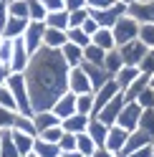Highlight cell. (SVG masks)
I'll return each instance as SVG.
<instances>
[{
	"label": "cell",
	"instance_id": "obj_1",
	"mask_svg": "<svg viewBox=\"0 0 154 157\" xmlns=\"http://www.w3.org/2000/svg\"><path fill=\"white\" fill-rule=\"evenodd\" d=\"M68 71L71 68L66 66L61 51L41 48L38 53L31 56L23 76H25V84H28L33 112H48L56 101H58V96L66 94Z\"/></svg>",
	"mask_w": 154,
	"mask_h": 157
},
{
	"label": "cell",
	"instance_id": "obj_2",
	"mask_svg": "<svg viewBox=\"0 0 154 157\" xmlns=\"http://www.w3.org/2000/svg\"><path fill=\"white\" fill-rule=\"evenodd\" d=\"M8 91L13 94L15 106H18V114L23 117H33V106H31V94H28V84H25V76L23 74H10V78L5 81Z\"/></svg>",
	"mask_w": 154,
	"mask_h": 157
},
{
	"label": "cell",
	"instance_id": "obj_3",
	"mask_svg": "<svg viewBox=\"0 0 154 157\" xmlns=\"http://www.w3.org/2000/svg\"><path fill=\"white\" fill-rule=\"evenodd\" d=\"M111 33H114V41H116V48L119 46H127L131 41H137V36H139V23L134 21L131 15H124L116 21V25L111 28Z\"/></svg>",
	"mask_w": 154,
	"mask_h": 157
},
{
	"label": "cell",
	"instance_id": "obj_4",
	"mask_svg": "<svg viewBox=\"0 0 154 157\" xmlns=\"http://www.w3.org/2000/svg\"><path fill=\"white\" fill-rule=\"evenodd\" d=\"M89 13H91V18H94V21L99 23L101 28H114L119 18L127 15V5L116 0V3H114L111 8H106V10H89Z\"/></svg>",
	"mask_w": 154,
	"mask_h": 157
},
{
	"label": "cell",
	"instance_id": "obj_5",
	"mask_svg": "<svg viewBox=\"0 0 154 157\" xmlns=\"http://www.w3.org/2000/svg\"><path fill=\"white\" fill-rule=\"evenodd\" d=\"M43 33H46V25L43 23H28V28H25V33H23V46H25V51H28V56H33V53H38L43 48Z\"/></svg>",
	"mask_w": 154,
	"mask_h": 157
},
{
	"label": "cell",
	"instance_id": "obj_6",
	"mask_svg": "<svg viewBox=\"0 0 154 157\" xmlns=\"http://www.w3.org/2000/svg\"><path fill=\"white\" fill-rule=\"evenodd\" d=\"M141 112H144V109H141L137 101H127V104H124V109H121V114H119V119H116V124L121 127V129H127V132L139 129Z\"/></svg>",
	"mask_w": 154,
	"mask_h": 157
},
{
	"label": "cell",
	"instance_id": "obj_7",
	"mask_svg": "<svg viewBox=\"0 0 154 157\" xmlns=\"http://www.w3.org/2000/svg\"><path fill=\"white\" fill-rule=\"evenodd\" d=\"M66 91H71L76 96H83V94H94L91 89V84H89V78H86L83 74V68L81 66H76L68 71V84H66Z\"/></svg>",
	"mask_w": 154,
	"mask_h": 157
},
{
	"label": "cell",
	"instance_id": "obj_8",
	"mask_svg": "<svg viewBox=\"0 0 154 157\" xmlns=\"http://www.w3.org/2000/svg\"><path fill=\"white\" fill-rule=\"evenodd\" d=\"M147 51H149V48L141 46L139 41H131V43H127V46H119V56H121L124 66H134V68L141 63V58L147 56Z\"/></svg>",
	"mask_w": 154,
	"mask_h": 157
},
{
	"label": "cell",
	"instance_id": "obj_9",
	"mask_svg": "<svg viewBox=\"0 0 154 157\" xmlns=\"http://www.w3.org/2000/svg\"><path fill=\"white\" fill-rule=\"evenodd\" d=\"M152 144H154L152 134H147L144 129H134V132H129V140L124 144V150L119 152V157H127V155L137 152V150H144V147H152Z\"/></svg>",
	"mask_w": 154,
	"mask_h": 157
},
{
	"label": "cell",
	"instance_id": "obj_10",
	"mask_svg": "<svg viewBox=\"0 0 154 157\" xmlns=\"http://www.w3.org/2000/svg\"><path fill=\"white\" fill-rule=\"evenodd\" d=\"M124 104H127V99H124V94H116L114 99L104 106V109L96 114V119L99 122H104L106 127H111V124H116V119H119V114H121V109H124Z\"/></svg>",
	"mask_w": 154,
	"mask_h": 157
},
{
	"label": "cell",
	"instance_id": "obj_11",
	"mask_svg": "<svg viewBox=\"0 0 154 157\" xmlns=\"http://www.w3.org/2000/svg\"><path fill=\"white\" fill-rule=\"evenodd\" d=\"M116 94H121V89L116 86V81H114V78H111V81H106L99 91H94V117L99 114V112H101V109H104V106H106Z\"/></svg>",
	"mask_w": 154,
	"mask_h": 157
},
{
	"label": "cell",
	"instance_id": "obj_12",
	"mask_svg": "<svg viewBox=\"0 0 154 157\" xmlns=\"http://www.w3.org/2000/svg\"><path fill=\"white\" fill-rule=\"evenodd\" d=\"M127 140H129V132H127V129H121L119 124H111V127H109V134H106V144H104V147L119 157V152L124 150Z\"/></svg>",
	"mask_w": 154,
	"mask_h": 157
},
{
	"label": "cell",
	"instance_id": "obj_13",
	"mask_svg": "<svg viewBox=\"0 0 154 157\" xmlns=\"http://www.w3.org/2000/svg\"><path fill=\"white\" fill-rule=\"evenodd\" d=\"M51 112L58 117L61 122H63V119H68V117H73V114H76V94L66 91L63 96H58V101L51 106Z\"/></svg>",
	"mask_w": 154,
	"mask_h": 157
},
{
	"label": "cell",
	"instance_id": "obj_14",
	"mask_svg": "<svg viewBox=\"0 0 154 157\" xmlns=\"http://www.w3.org/2000/svg\"><path fill=\"white\" fill-rule=\"evenodd\" d=\"M28 61H31V56H28L23 41L18 38V41H13V58H10V71L13 74H25L28 68Z\"/></svg>",
	"mask_w": 154,
	"mask_h": 157
},
{
	"label": "cell",
	"instance_id": "obj_15",
	"mask_svg": "<svg viewBox=\"0 0 154 157\" xmlns=\"http://www.w3.org/2000/svg\"><path fill=\"white\" fill-rule=\"evenodd\" d=\"M81 68H83V74H86V78H89V84H91V89L94 91H99L106 81H111V76L104 71L101 66H91V63H81Z\"/></svg>",
	"mask_w": 154,
	"mask_h": 157
},
{
	"label": "cell",
	"instance_id": "obj_16",
	"mask_svg": "<svg viewBox=\"0 0 154 157\" xmlns=\"http://www.w3.org/2000/svg\"><path fill=\"white\" fill-rule=\"evenodd\" d=\"M28 23H31V21H20V18H10V15H8V23H5V28H3L0 36H3L5 41H18V38H23Z\"/></svg>",
	"mask_w": 154,
	"mask_h": 157
},
{
	"label": "cell",
	"instance_id": "obj_17",
	"mask_svg": "<svg viewBox=\"0 0 154 157\" xmlns=\"http://www.w3.org/2000/svg\"><path fill=\"white\" fill-rule=\"evenodd\" d=\"M86 134L94 140V144L96 147H104L106 144V134H109V127L104 124V122H99L96 117H91L89 119V127H86Z\"/></svg>",
	"mask_w": 154,
	"mask_h": 157
},
{
	"label": "cell",
	"instance_id": "obj_18",
	"mask_svg": "<svg viewBox=\"0 0 154 157\" xmlns=\"http://www.w3.org/2000/svg\"><path fill=\"white\" fill-rule=\"evenodd\" d=\"M33 124H35V132L41 134L46 129H51V127H61V119L48 109V112H35L33 114Z\"/></svg>",
	"mask_w": 154,
	"mask_h": 157
},
{
	"label": "cell",
	"instance_id": "obj_19",
	"mask_svg": "<svg viewBox=\"0 0 154 157\" xmlns=\"http://www.w3.org/2000/svg\"><path fill=\"white\" fill-rule=\"evenodd\" d=\"M91 43L96 48H101V51H114V48H116V41H114L111 28H99V31L91 36Z\"/></svg>",
	"mask_w": 154,
	"mask_h": 157
},
{
	"label": "cell",
	"instance_id": "obj_20",
	"mask_svg": "<svg viewBox=\"0 0 154 157\" xmlns=\"http://www.w3.org/2000/svg\"><path fill=\"white\" fill-rule=\"evenodd\" d=\"M61 56H63V61H66L68 68H76V66L83 63V48L73 46V43H68V41H66V46L61 48Z\"/></svg>",
	"mask_w": 154,
	"mask_h": 157
},
{
	"label": "cell",
	"instance_id": "obj_21",
	"mask_svg": "<svg viewBox=\"0 0 154 157\" xmlns=\"http://www.w3.org/2000/svg\"><path fill=\"white\" fill-rule=\"evenodd\" d=\"M89 119H91V117L73 114V117H68V119L61 122V129L63 132H71V134H81V132H86V127H89Z\"/></svg>",
	"mask_w": 154,
	"mask_h": 157
},
{
	"label": "cell",
	"instance_id": "obj_22",
	"mask_svg": "<svg viewBox=\"0 0 154 157\" xmlns=\"http://www.w3.org/2000/svg\"><path fill=\"white\" fill-rule=\"evenodd\" d=\"M46 28H53V31H68V10H56V13H48L46 21H43Z\"/></svg>",
	"mask_w": 154,
	"mask_h": 157
},
{
	"label": "cell",
	"instance_id": "obj_23",
	"mask_svg": "<svg viewBox=\"0 0 154 157\" xmlns=\"http://www.w3.org/2000/svg\"><path fill=\"white\" fill-rule=\"evenodd\" d=\"M66 33L63 31H53V28H46L43 33V48H53V51H61V48L66 46Z\"/></svg>",
	"mask_w": 154,
	"mask_h": 157
},
{
	"label": "cell",
	"instance_id": "obj_24",
	"mask_svg": "<svg viewBox=\"0 0 154 157\" xmlns=\"http://www.w3.org/2000/svg\"><path fill=\"white\" fill-rule=\"evenodd\" d=\"M10 132H13V142H15V152H18V157L33 155V142H35V137H28V134L15 132V129H10Z\"/></svg>",
	"mask_w": 154,
	"mask_h": 157
},
{
	"label": "cell",
	"instance_id": "obj_25",
	"mask_svg": "<svg viewBox=\"0 0 154 157\" xmlns=\"http://www.w3.org/2000/svg\"><path fill=\"white\" fill-rule=\"evenodd\" d=\"M104 71H106L111 78L116 76L121 68H124V61H121V56H119V48H114V51H106V58H104Z\"/></svg>",
	"mask_w": 154,
	"mask_h": 157
},
{
	"label": "cell",
	"instance_id": "obj_26",
	"mask_svg": "<svg viewBox=\"0 0 154 157\" xmlns=\"http://www.w3.org/2000/svg\"><path fill=\"white\" fill-rule=\"evenodd\" d=\"M137 76H139V68H134V66H124L121 71L114 76V81H116V86H119L121 91H127L129 86L137 81Z\"/></svg>",
	"mask_w": 154,
	"mask_h": 157
},
{
	"label": "cell",
	"instance_id": "obj_27",
	"mask_svg": "<svg viewBox=\"0 0 154 157\" xmlns=\"http://www.w3.org/2000/svg\"><path fill=\"white\" fill-rule=\"evenodd\" d=\"M149 84H152V76H144V74H139V76H137V81H134L127 91H121V94H124V99H127V101H137V96H139L144 89H147Z\"/></svg>",
	"mask_w": 154,
	"mask_h": 157
},
{
	"label": "cell",
	"instance_id": "obj_28",
	"mask_svg": "<svg viewBox=\"0 0 154 157\" xmlns=\"http://www.w3.org/2000/svg\"><path fill=\"white\" fill-rule=\"evenodd\" d=\"M33 155H35V157H61V150H58V144L43 142V140H38V137H35V142H33Z\"/></svg>",
	"mask_w": 154,
	"mask_h": 157
},
{
	"label": "cell",
	"instance_id": "obj_29",
	"mask_svg": "<svg viewBox=\"0 0 154 157\" xmlns=\"http://www.w3.org/2000/svg\"><path fill=\"white\" fill-rule=\"evenodd\" d=\"M104 58H106V51L96 48L94 43L83 48V63H91V66H104Z\"/></svg>",
	"mask_w": 154,
	"mask_h": 157
},
{
	"label": "cell",
	"instance_id": "obj_30",
	"mask_svg": "<svg viewBox=\"0 0 154 157\" xmlns=\"http://www.w3.org/2000/svg\"><path fill=\"white\" fill-rule=\"evenodd\" d=\"M0 157H18L15 142H13V132H10V129L0 132Z\"/></svg>",
	"mask_w": 154,
	"mask_h": 157
},
{
	"label": "cell",
	"instance_id": "obj_31",
	"mask_svg": "<svg viewBox=\"0 0 154 157\" xmlns=\"http://www.w3.org/2000/svg\"><path fill=\"white\" fill-rule=\"evenodd\" d=\"M8 15L20 18V21H31L28 18V0H8Z\"/></svg>",
	"mask_w": 154,
	"mask_h": 157
},
{
	"label": "cell",
	"instance_id": "obj_32",
	"mask_svg": "<svg viewBox=\"0 0 154 157\" xmlns=\"http://www.w3.org/2000/svg\"><path fill=\"white\" fill-rule=\"evenodd\" d=\"M94 150H96V144H94V140L86 132H81V134H76V152L79 155H83V157H91L94 155Z\"/></svg>",
	"mask_w": 154,
	"mask_h": 157
},
{
	"label": "cell",
	"instance_id": "obj_33",
	"mask_svg": "<svg viewBox=\"0 0 154 157\" xmlns=\"http://www.w3.org/2000/svg\"><path fill=\"white\" fill-rule=\"evenodd\" d=\"M15 132H23L28 137H38L35 132V124H33V117H23V114H18L15 117V127H13Z\"/></svg>",
	"mask_w": 154,
	"mask_h": 157
},
{
	"label": "cell",
	"instance_id": "obj_34",
	"mask_svg": "<svg viewBox=\"0 0 154 157\" xmlns=\"http://www.w3.org/2000/svg\"><path fill=\"white\" fill-rule=\"evenodd\" d=\"M76 114H83V117H94V94H83V96H76Z\"/></svg>",
	"mask_w": 154,
	"mask_h": 157
},
{
	"label": "cell",
	"instance_id": "obj_35",
	"mask_svg": "<svg viewBox=\"0 0 154 157\" xmlns=\"http://www.w3.org/2000/svg\"><path fill=\"white\" fill-rule=\"evenodd\" d=\"M137 41L147 48H154V23H139V36Z\"/></svg>",
	"mask_w": 154,
	"mask_h": 157
},
{
	"label": "cell",
	"instance_id": "obj_36",
	"mask_svg": "<svg viewBox=\"0 0 154 157\" xmlns=\"http://www.w3.org/2000/svg\"><path fill=\"white\" fill-rule=\"evenodd\" d=\"M66 38H68V43H73V46H79V48H86V46H91V38L86 36L81 28H68L66 31Z\"/></svg>",
	"mask_w": 154,
	"mask_h": 157
},
{
	"label": "cell",
	"instance_id": "obj_37",
	"mask_svg": "<svg viewBox=\"0 0 154 157\" xmlns=\"http://www.w3.org/2000/svg\"><path fill=\"white\" fill-rule=\"evenodd\" d=\"M46 8H43V3L41 0H28V18H31L33 23H43L46 21Z\"/></svg>",
	"mask_w": 154,
	"mask_h": 157
},
{
	"label": "cell",
	"instance_id": "obj_38",
	"mask_svg": "<svg viewBox=\"0 0 154 157\" xmlns=\"http://www.w3.org/2000/svg\"><path fill=\"white\" fill-rule=\"evenodd\" d=\"M15 117H18V112H13V109H5V106H0V132L13 129V127H15Z\"/></svg>",
	"mask_w": 154,
	"mask_h": 157
},
{
	"label": "cell",
	"instance_id": "obj_39",
	"mask_svg": "<svg viewBox=\"0 0 154 157\" xmlns=\"http://www.w3.org/2000/svg\"><path fill=\"white\" fill-rule=\"evenodd\" d=\"M137 68H139V74L154 78V48H149V51H147V56L141 58V63H139Z\"/></svg>",
	"mask_w": 154,
	"mask_h": 157
},
{
	"label": "cell",
	"instance_id": "obj_40",
	"mask_svg": "<svg viewBox=\"0 0 154 157\" xmlns=\"http://www.w3.org/2000/svg\"><path fill=\"white\" fill-rule=\"evenodd\" d=\"M139 129H144L147 134H152V137H154V109H144V112H141Z\"/></svg>",
	"mask_w": 154,
	"mask_h": 157
},
{
	"label": "cell",
	"instance_id": "obj_41",
	"mask_svg": "<svg viewBox=\"0 0 154 157\" xmlns=\"http://www.w3.org/2000/svg\"><path fill=\"white\" fill-rule=\"evenodd\" d=\"M89 18V8H81V10H73L68 13V28H81Z\"/></svg>",
	"mask_w": 154,
	"mask_h": 157
},
{
	"label": "cell",
	"instance_id": "obj_42",
	"mask_svg": "<svg viewBox=\"0 0 154 157\" xmlns=\"http://www.w3.org/2000/svg\"><path fill=\"white\" fill-rule=\"evenodd\" d=\"M61 137H63V129H61V127H51V129H46V132L38 134V140L51 142V144H58V142H61Z\"/></svg>",
	"mask_w": 154,
	"mask_h": 157
},
{
	"label": "cell",
	"instance_id": "obj_43",
	"mask_svg": "<svg viewBox=\"0 0 154 157\" xmlns=\"http://www.w3.org/2000/svg\"><path fill=\"white\" fill-rule=\"evenodd\" d=\"M137 104L141 106V109H154V89L152 86H147V89L137 96Z\"/></svg>",
	"mask_w": 154,
	"mask_h": 157
},
{
	"label": "cell",
	"instance_id": "obj_44",
	"mask_svg": "<svg viewBox=\"0 0 154 157\" xmlns=\"http://www.w3.org/2000/svg\"><path fill=\"white\" fill-rule=\"evenodd\" d=\"M58 150H61V155H66V152H76V134L63 132L61 142H58Z\"/></svg>",
	"mask_w": 154,
	"mask_h": 157
},
{
	"label": "cell",
	"instance_id": "obj_45",
	"mask_svg": "<svg viewBox=\"0 0 154 157\" xmlns=\"http://www.w3.org/2000/svg\"><path fill=\"white\" fill-rule=\"evenodd\" d=\"M0 106H5V109H13V112H18L15 99H13V94L8 91V86H0Z\"/></svg>",
	"mask_w": 154,
	"mask_h": 157
},
{
	"label": "cell",
	"instance_id": "obj_46",
	"mask_svg": "<svg viewBox=\"0 0 154 157\" xmlns=\"http://www.w3.org/2000/svg\"><path fill=\"white\" fill-rule=\"evenodd\" d=\"M10 58H13V41H5L3 38V43H0V61L10 66Z\"/></svg>",
	"mask_w": 154,
	"mask_h": 157
},
{
	"label": "cell",
	"instance_id": "obj_47",
	"mask_svg": "<svg viewBox=\"0 0 154 157\" xmlns=\"http://www.w3.org/2000/svg\"><path fill=\"white\" fill-rule=\"evenodd\" d=\"M114 3H116V0H86V8H89V10H106Z\"/></svg>",
	"mask_w": 154,
	"mask_h": 157
},
{
	"label": "cell",
	"instance_id": "obj_48",
	"mask_svg": "<svg viewBox=\"0 0 154 157\" xmlns=\"http://www.w3.org/2000/svg\"><path fill=\"white\" fill-rule=\"evenodd\" d=\"M46 13H56V10H66V3L63 0H41Z\"/></svg>",
	"mask_w": 154,
	"mask_h": 157
},
{
	"label": "cell",
	"instance_id": "obj_49",
	"mask_svg": "<svg viewBox=\"0 0 154 157\" xmlns=\"http://www.w3.org/2000/svg\"><path fill=\"white\" fill-rule=\"evenodd\" d=\"M99 28H101V25H99V23H96V21H94V18H91V13H89V18H86V23L81 25V31H83L86 36H89V38H91V36H94L96 31H99Z\"/></svg>",
	"mask_w": 154,
	"mask_h": 157
},
{
	"label": "cell",
	"instance_id": "obj_50",
	"mask_svg": "<svg viewBox=\"0 0 154 157\" xmlns=\"http://www.w3.org/2000/svg\"><path fill=\"white\" fill-rule=\"evenodd\" d=\"M66 3V10L73 13V10H81V8H86V0H63Z\"/></svg>",
	"mask_w": 154,
	"mask_h": 157
},
{
	"label": "cell",
	"instance_id": "obj_51",
	"mask_svg": "<svg viewBox=\"0 0 154 157\" xmlns=\"http://www.w3.org/2000/svg\"><path fill=\"white\" fill-rule=\"evenodd\" d=\"M10 74H13V71H10V66L0 61V86H5V81L10 78Z\"/></svg>",
	"mask_w": 154,
	"mask_h": 157
},
{
	"label": "cell",
	"instance_id": "obj_52",
	"mask_svg": "<svg viewBox=\"0 0 154 157\" xmlns=\"http://www.w3.org/2000/svg\"><path fill=\"white\" fill-rule=\"evenodd\" d=\"M5 23H8V3H3V5H0V33H3Z\"/></svg>",
	"mask_w": 154,
	"mask_h": 157
},
{
	"label": "cell",
	"instance_id": "obj_53",
	"mask_svg": "<svg viewBox=\"0 0 154 157\" xmlns=\"http://www.w3.org/2000/svg\"><path fill=\"white\" fill-rule=\"evenodd\" d=\"M91 157H116V155H114V152H109L106 147H96V150H94V155H91Z\"/></svg>",
	"mask_w": 154,
	"mask_h": 157
},
{
	"label": "cell",
	"instance_id": "obj_54",
	"mask_svg": "<svg viewBox=\"0 0 154 157\" xmlns=\"http://www.w3.org/2000/svg\"><path fill=\"white\" fill-rule=\"evenodd\" d=\"M127 157H152V147H144V150H137V152H131Z\"/></svg>",
	"mask_w": 154,
	"mask_h": 157
},
{
	"label": "cell",
	"instance_id": "obj_55",
	"mask_svg": "<svg viewBox=\"0 0 154 157\" xmlns=\"http://www.w3.org/2000/svg\"><path fill=\"white\" fill-rule=\"evenodd\" d=\"M61 157H83V155H79V152H66V155H61Z\"/></svg>",
	"mask_w": 154,
	"mask_h": 157
},
{
	"label": "cell",
	"instance_id": "obj_56",
	"mask_svg": "<svg viewBox=\"0 0 154 157\" xmlns=\"http://www.w3.org/2000/svg\"><path fill=\"white\" fill-rule=\"evenodd\" d=\"M119 3H124V5H129V3H134V0H119Z\"/></svg>",
	"mask_w": 154,
	"mask_h": 157
},
{
	"label": "cell",
	"instance_id": "obj_57",
	"mask_svg": "<svg viewBox=\"0 0 154 157\" xmlns=\"http://www.w3.org/2000/svg\"><path fill=\"white\" fill-rule=\"evenodd\" d=\"M149 86H152V89H154V78H152V84H149Z\"/></svg>",
	"mask_w": 154,
	"mask_h": 157
},
{
	"label": "cell",
	"instance_id": "obj_58",
	"mask_svg": "<svg viewBox=\"0 0 154 157\" xmlns=\"http://www.w3.org/2000/svg\"><path fill=\"white\" fill-rule=\"evenodd\" d=\"M152 157H154V144H152Z\"/></svg>",
	"mask_w": 154,
	"mask_h": 157
},
{
	"label": "cell",
	"instance_id": "obj_59",
	"mask_svg": "<svg viewBox=\"0 0 154 157\" xmlns=\"http://www.w3.org/2000/svg\"><path fill=\"white\" fill-rule=\"evenodd\" d=\"M3 3H8V0H0V5H3Z\"/></svg>",
	"mask_w": 154,
	"mask_h": 157
},
{
	"label": "cell",
	"instance_id": "obj_60",
	"mask_svg": "<svg viewBox=\"0 0 154 157\" xmlns=\"http://www.w3.org/2000/svg\"><path fill=\"white\" fill-rule=\"evenodd\" d=\"M141 3H152V0H141Z\"/></svg>",
	"mask_w": 154,
	"mask_h": 157
},
{
	"label": "cell",
	"instance_id": "obj_61",
	"mask_svg": "<svg viewBox=\"0 0 154 157\" xmlns=\"http://www.w3.org/2000/svg\"><path fill=\"white\" fill-rule=\"evenodd\" d=\"M25 157H35V155H25Z\"/></svg>",
	"mask_w": 154,
	"mask_h": 157
},
{
	"label": "cell",
	"instance_id": "obj_62",
	"mask_svg": "<svg viewBox=\"0 0 154 157\" xmlns=\"http://www.w3.org/2000/svg\"><path fill=\"white\" fill-rule=\"evenodd\" d=\"M0 43H3V36H0Z\"/></svg>",
	"mask_w": 154,
	"mask_h": 157
}]
</instances>
